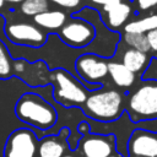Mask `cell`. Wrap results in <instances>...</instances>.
<instances>
[{"label": "cell", "mask_w": 157, "mask_h": 157, "mask_svg": "<svg viewBox=\"0 0 157 157\" xmlns=\"http://www.w3.org/2000/svg\"><path fill=\"white\" fill-rule=\"evenodd\" d=\"M63 157H75V156L74 155H70V153H65Z\"/></svg>", "instance_id": "4316f807"}, {"label": "cell", "mask_w": 157, "mask_h": 157, "mask_svg": "<svg viewBox=\"0 0 157 157\" xmlns=\"http://www.w3.org/2000/svg\"><path fill=\"white\" fill-rule=\"evenodd\" d=\"M126 69H129L135 75L139 72H144L147 69V65L150 63V59L146 53L135 50V49H125L121 54V61H120Z\"/></svg>", "instance_id": "9a60e30c"}, {"label": "cell", "mask_w": 157, "mask_h": 157, "mask_svg": "<svg viewBox=\"0 0 157 157\" xmlns=\"http://www.w3.org/2000/svg\"><path fill=\"white\" fill-rule=\"evenodd\" d=\"M38 140L36 134L26 128L13 130L4 147V157H37Z\"/></svg>", "instance_id": "8992f818"}, {"label": "cell", "mask_w": 157, "mask_h": 157, "mask_svg": "<svg viewBox=\"0 0 157 157\" xmlns=\"http://www.w3.org/2000/svg\"><path fill=\"white\" fill-rule=\"evenodd\" d=\"M128 151L137 157H157V134L145 129H136L128 141Z\"/></svg>", "instance_id": "30bf717a"}, {"label": "cell", "mask_w": 157, "mask_h": 157, "mask_svg": "<svg viewBox=\"0 0 157 157\" xmlns=\"http://www.w3.org/2000/svg\"><path fill=\"white\" fill-rule=\"evenodd\" d=\"M108 75L115 86L120 88H129L135 82V74L126 69L120 61H108Z\"/></svg>", "instance_id": "5bb4252c"}, {"label": "cell", "mask_w": 157, "mask_h": 157, "mask_svg": "<svg viewBox=\"0 0 157 157\" xmlns=\"http://www.w3.org/2000/svg\"><path fill=\"white\" fill-rule=\"evenodd\" d=\"M82 109L97 121H114L123 113V96L117 90H98L87 96Z\"/></svg>", "instance_id": "7a4b0ae2"}, {"label": "cell", "mask_w": 157, "mask_h": 157, "mask_svg": "<svg viewBox=\"0 0 157 157\" xmlns=\"http://www.w3.org/2000/svg\"><path fill=\"white\" fill-rule=\"evenodd\" d=\"M113 2H126V0H107V4L105 5L113 4Z\"/></svg>", "instance_id": "cb8c5ba5"}, {"label": "cell", "mask_w": 157, "mask_h": 157, "mask_svg": "<svg viewBox=\"0 0 157 157\" xmlns=\"http://www.w3.org/2000/svg\"><path fill=\"white\" fill-rule=\"evenodd\" d=\"M59 36L61 40L74 48H82L92 43L96 36L94 26L80 17H72L60 28Z\"/></svg>", "instance_id": "5b68a950"}, {"label": "cell", "mask_w": 157, "mask_h": 157, "mask_svg": "<svg viewBox=\"0 0 157 157\" xmlns=\"http://www.w3.org/2000/svg\"><path fill=\"white\" fill-rule=\"evenodd\" d=\"M69 130L63 129L58 135H50L38 141L37 157H63L67 150Z\"/></svg>", "instance_id": "8fae6325"}, {"label": "cell", "mask_w": 157, "mask_h": 157, "mask_svg": "<svg viewBox=\"0 0 157 157\" xmlns=\"http://www.w3.org/2000/svg\"><path fill=\"white\" fill-rule=\"evenodd\" d=\"M75 69L81 80L91 85L99 86L108 76V63L94 54H83L77 58Z\"/></svg>", "instance_id": "52a82bcc"}, {"label": "cell", "mask_w": 157, "mask_h": 157, "mask_svg": "<svg viewBox=\"0 0 157 157\" xmlns=\"http://www.w3.org/2000/svg\"><path fill=\"white\" fill-rule=\"evenodd\" d=\"M5 2H15V4H21L22 1H25V0H4Z\"/></svg>", "instance_id": "d4e9b609"}, {"label": "cell", "mask_w": 157, "mask_h": 157, "mask_svg": "<svg viewBox=\"0 0 157 157\" xmlns=\"http://www.w3.org/2000/svg\"><path fill=\"white\" fill-rule=\"evenodd\" d=\"M146 38H147V42H148L150 52L157 59V29H153V31L146 33Z\"/></svg>", "instance_id": "ffe728a7"}, {"label": "cell", "mask_w": 157, "mask_h": 157, "mask_svg": "<svg viewBox=\"0 0 157 157\" xmlns=\"http://www.w3.org/2000/svg\"><path fill=\"white\" fill-rule=\"evenodd\" d=\"M52 2H54L55 5H59L60 7H64V9H77L81 4V0H49Z\"/></svg>", "instance_id": "44dd1931"}, {"label": "cell", "mask_w": 157, "mask_h": 157, "mask_svg": "<svg viewBox=\"0 0 157 157\" xmlns=\"http://www.w3.org/2000/svg\"><path fill=\"white\" fill-rule=\"evenodd\" d=\"M66 21L67 15L61 10H47L33 17V22L37 27L48 31H60Z\"/></svg>", "instance_id": "4fadbf2b"}, {"label": "cell", "mask_w": 157, "mask_h": 157, "mask_svg": "<svg viewBox=\"0 0 157 157\" xmlns=\"http://www.w3.org/2000/svg\"><path fill=\"white\" fill-rule=\"evenodd\" d=\"M140 11H147L157 5V0H135Z\"/></svg>", "instance_id": "7402d4cb"}, {"label": "cell", "mask_w": 157, "mask_h": 157, "mask_svg": "<svg viewBox=\"0 0 157 157\" xmlns=\"http://www.w3.org/2000/svg\"><path fill=\"white\" fill-rule=\"evenodd\" d=\"M4 5H5V1H4V0H0V11H1V9L4 7Z\"/></svg>", "instance_id": "484cf974"}, {"label": "cell", "mask_w": 157, "mask_h": 157, "mask_svg": "<svg viewBox=\"0 0 157 157\" xmlns=\"http://www.w3.org/2000/svg\"><path fill=\"white\" fill-rule=\"evenodd\" d=\"M153 29H157V13L130 21L124 26V33L146 34Z\"/></svg>", "instance_id": "2e32d148"}, {"label": "cell", "mask_w": 157, "mask_h": 157, "mask_svg": "<svg viewBox=\"0 0 157 157\" xmlns=\"http://www.w3.org/2000/svg\"><path fill=\"white\" fill-rule=\"evenodd\" d=\"M105 12V23L110 29H118L126 25L131 15V6L128 2H113L103 6Z\"/></svg>", "instance_id": "7c38bea8"}, {"label": "cell", "mask_w": 157, "mask_h": 157, "mask_svg": "<svg viewBox=\"0 0 157 157\" xmlns=\"http://www.w3.org/2000/svg\"><path fill=\"white\" fill-rule=\"evenodd\" d=\"M123 40L130 49H135L142 53H148L150 47L148 42L146 38V34H140V33H124L123 34Z\"/></svg>", "instance_id": "ac0fdd59"}, {"label": "cell", "mask_w": 157, "mask_h": 157, "mask_svg": "<svg viewBox=\"0 0 157 157\" xmlns=\"http://www.w3.org/2000/svg\"><path fill=\"white\" fill-rule=\"evenodd\" d=\"M83 157H110L115 152V139L113 135L87 134L78 144Z\"/></svg>", "instance_id": "9c48e42d"}, {"label": "cell", "mask_w": 157, "mask_h": 157, "mask_svg": "<svg viewBox=\"0 0 157 157\" xmlns=\"http://www.w3.org/2000/svg\"><path fill=\"white\" fill-rule=\"evenodd\" d=\"M126 110L135 123L157 119V83L145 82L128 98Z\"/></svg>", "instance_id": "3957f363"}, {"label": "cell", "mask_w": 157, "mask_h": 157, "mask_svg": "<svg viewBox=\"0 0 157 157\" xmlns=\"http://www.w3.org/2000/svg\"><path fill=\"white\" fill-rule=\"evenodd\" d=\"M52 77L55 85L53 96L58 103L64 107L81 105L85 103L87 91L71 74L64 69H56L52 72Z\"/></svg>", "instance_id": "277c9868"}, {"label": "cell", "mask_w": 157, "mask_h": 157, "mask_svg": "<svg viewBox=\"0 0 157 157\" xmlns=\"http://www.w3.org/2000/svg\"><path fill=\"white\" fill-rule=\"evenodd\" d=\"M5 33L12 43L27 47H42L47 40V34L39 27L26 22L6 25Z\"/></svg>", "instance_id": "ba28073f"}, {"label": "cell", "mask_w": 157, "mask_h": 157, "mask_svg": "<svg viewBox=\"0 0 157 157\" xmlns=\"http://www.w3.org/2000/svg\"><path fill=\"white\" fill-rule=\"evenodd\" d=\"M15 113L21 121L39 130L50 129L58 119L55 108L39 94L32 92L25 93L18 98Z\"/></svg>", "instance_id": "6da1fadb"}, {"label": "cell", "mask_w": 157, "mask_h": 157, "mask_svg": "<svg viewBox=\"0 0 157 157\" xmlns=\"http://www.w3.org/2000/svg\"><path fill=\"white\" fill-rule=\"evenodd\" d=\"M13 75V61L7 47L0 39V80H7Z\"/></svg>", "instance_id": "e0dca14e"}, {"label": "cell", "mask_w": 157, "mask_h": 157, "mask_svg": "<svg viewBox=\"0 0 157 157\" xmlns=\"http://www.w3.org/2000/svg\"><path fill=\"white\" fill-rule=\"evenodd\" d=\"M78 130H80V132H82V134L87 135V134H88V131H90V126H88V124H87V123H81V124L78 125Z\"/></svg>", "instance_id": "603a6c76"}, {"label": "cell", "mask_w": 157, "mask_h": 157, "mask_svg": "<svg viewBox=\"0 0 157 157\" xmlns=\"http://www.w3.org/2000/svg\"><path fill=\"white\" fill-rule=\"evenodd\" d=\"M21 12L26 16H37L49 10V0H25L21 2Z\"/></svg>", "instance_id": "d6986e66"}]
</instances>
